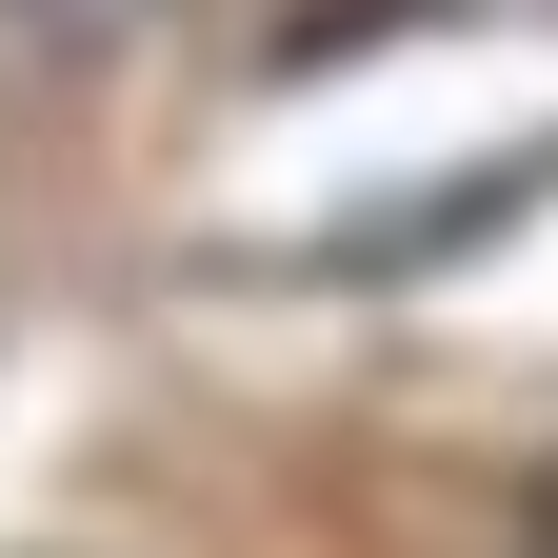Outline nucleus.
<instances>
[{
  "label": "nucleus",
  "mask_w": 558,
  "mask_h": 558,
  "mask_svg": "<svg viewBox=\"0 0 558 558\" xmlns=\"http://www.w3.org/2000/svg\"><path fill=\"white\" fill-rule=\"evenodd\" d=\"M21 21H40V40H60V60H120V40H140V21H160V0H21Z\"/></svg>",
  "instance_id": "obj_1"
},
{
  "label": "nucleus",
  "mask_w": 558,
  "mask_h": 558,
  "mask_svg": "<svg viewBox=\"0 0 558 558\" xmlns=\"http://www.w3.org/2000/svg\"><path fill=\"white\" fill-rule=\"evenodd\" d=\"M538 558H558V499H538Z\"/></svg>",
  "instance_id": "obj_2"
}]
</instances>
